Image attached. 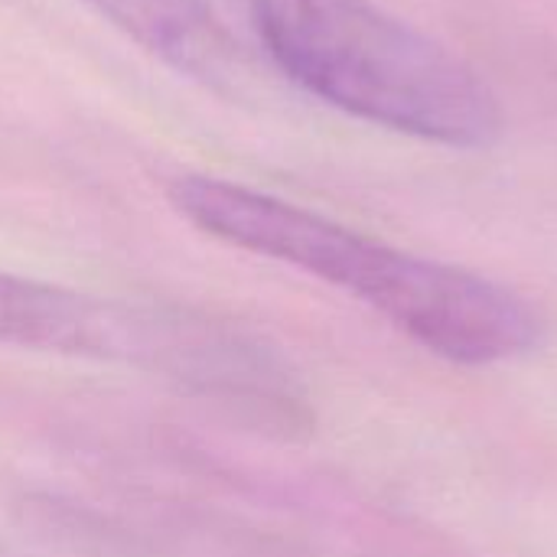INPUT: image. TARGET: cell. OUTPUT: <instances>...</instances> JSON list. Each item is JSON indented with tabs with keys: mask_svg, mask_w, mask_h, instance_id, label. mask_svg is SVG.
<instances>
[{
	"mask_svg": "<svg viewBox=\"0 0 557 557\" xmlns=\"http://www.w3.org/2000/svg\"><path fill=\"white\" fill-rule=\"evenodd\" d=\"M166 199L193 228L290 264L385 317L434 356L460 366H496L532 352L542 320L506 284L395 248L330 215L235 180L183 173Z\"/></svg>",
	"mask_w": 557,
	"mask_h": 557,
	"instance_id": "cell-1",
	"label": "cell"
},
{
	"mask_svg": "<svg viewBox=\"0 0 557 557\" xmlns=\"http://www.w3.org/2000/svg\"><path fill=\"white\" fill-rule=\"evenodd\" d=\"M0 346L137 369L281 441H300L317 424L300 372L274 343L196 307L0 271Z\"/></svg>",
	"mask_w": 557,
	"mask_h": 557,
	"instance_id": "cell-2",
	"label": "cell"
},
{
	"mask_svg": "<svg viewBox=\"0 0 557 557\" xmlns=\"http://www.w3.org/2000/svg\"><path fill=\"white\" fill-rule=\"evenodd\" d=\"M147 55L206 91L235 98L261 72L251 0H82Z\"/></svg>",
	"mask_w": 557,
	"mask_h": 557,
	"instance_id": "cell-4",
	"label": "cell"
},
{
	"mask_svg": "<svg viewBox=\"0 0 557 557\" xmlns=\"http://www.w3.org/2000/svg\"><path fill=\"white\" fill-rule=\"evenodd\" d=\"M251 13L264 59L349 117L450 150H490L506 134L493 85L375 0H251Z\"/></svg>",
	"mask_w": 557,
	"mask_h": 557,
	"instance_id": "cell-3",
	"label": "cell"
}]
</instances>
